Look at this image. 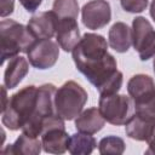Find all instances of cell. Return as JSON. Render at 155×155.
I'll use <instances>...</instances> for the list:
<instances>
[{
  "mask_svg": "<svg viewBox=\"0 0 155 155\" xmlns=\"http://www.w3.org/2000/svg\"><path fill=\"white\" fill-rule=\"evenodd\" d=\"M108 45L104 36L86 33L71 51L76 69L98 90L99 96L117 93L124 81L116 59L108 52Z\"/></svg>",
  "mask_w": 155,
  "mask_h": 155,
  "instance_id": "obj_1",
  "label": "cell"
},
{
  "mask_svg": "<svg viewBox=\"0 0 155 155\" xmlns=\"http://www.w3.org/2000/svg\"><path fill=\"white\" fill-rule=\"evenodd\" d=\"M38 101V87L34 85L25 86L13 93L5 107L1 110L2 125L11 130L17 131L30 120L35 113Z\"/></svg>",
  "mask_w": 155,
  "mask_h": 155,
  "instance_id": "obj_2",
  "label": "cell"
},
{
  "mask_svg": "<svg viewBox=\"0 0 155 155\" xmlns=\"http://www.w3.org/2000/svg\"><path fill=\"white\" fill-rule=\"evenodd\" d=\"M35 40L28 27L13 19H2L0 22L1 64L18 56L19 52L27 53Z\"/></svg>",
  "mask_w": 155,
  "mask_h": 155,
  "instance_id": "obj_3",
  "label": "cell"
},
{
  "mask_svg": "<svg viewBox=\"0 0 155 155\" xmlns=\"http://www.w3.org/2000/svg\"><path fill=\"white\" fill-rule=\"evenodd\" d=\"M87 92L78 82L69 80L57 88L54 94V107L57 114L64 120L75 119L87 102Z\"/></svg>",
  "mask_w": 155,
  "mask_h": 155,
  "instance_id": "obj_4",
  "label": "cell"
},
{
  "mask_svg": "<svg viewBox=\"0 0 155 155\" xmlns=\"http://www.w3.org/2000/svg\"><path fill=\"white\" fill-rule=\"evenodd\" d=\"M127 92L134 104V113L155 116V82L145 74H136L127 82Z\"/></svg>",
  "mask_w": 155,
  "mask_h": 155,
  "instance_id": "obj_5",
  "label": "cell"
},
{
  "mask_svg": "<svg viewBox=\"0 0 155 155\" xmlns=\"http://www.w3.org/2000/svg\"><path fill=\"white\" fill-rule=\"evenodd\" d=\"M56 91L57 88L53 84H44L38 87V101H36L35 113L30 117V120L22 127L23 133L31 137L41 136L42 122L47 117L57 114L54 107Z\"/></svg>",
  "mask_w": 155,
  "mask_h": 155,
  "instance_id": "obj_6",
  "label": "cell"
},
{
  "mask_svg": "<svg viewBox=\"0 0 155 155\" xmlns=\"http://www.w3.org/2000/svg\"><path fill=\"white\" fill-rule=\"evenodd\" d=\"M98 109L104 120L115 126L126 125L134 114V104L131 97L119 93L101 96Z\"/></svg>",
  "mask_w": 155,
  "mask_h": 155,
  "instance_id": "obj_7",
  "label": "cell"
},
{
  "mask_svg": "<svg viewBox=\"0 0 155 155\" xmlns=\"http://www.w3.org/2000/svg\"><path fill=\"white\" fill-rule=\"evenodd\" d=\"M132 45L140 61L155 56V30L145 17L138 16L132 21Z\"/></svg>",
  "mask_w": 155,
  "mask_h": 155,
  "instance_id": "obj_8",
  "label": "cell"
},
{
  "mask_svg": "<svg viewBox=\"0 0 155 155\" xmlns=\"http://www.w3.org/2000/svg\"><path fill=\"white\" fill-rule=\"evenodd\" d=\"M29 63L40 70L52 68L59 56V45L51 39L35 40L27 52Z\"/></svg>",
  "mask_w": 155,
  "mask_h": 155,
  "instance_id": "obj_9",
  "label": "cell"
},
{
  "mask_svg": "<svg viewBox=\"0 0 155 155\" xmlns=\"http://www.w3.org/2000/svg\"><path fill=\"white\" fill-rule=\"evenodd\" d=\"M81 19L87 29L97 30L111 19V8L107 0H91L81 8Z\"/></svg>",
  "mask_w": 155,
  "mask_h": 155,
  "instance_id": "obj_10",
  "label": "cell"
},
{
  "mask_svg": "<svg viewBox=\"0 0 155 155\" xmlns=\"http://www.w3.org/2000/svg\"><path fill=\"white\" fill-rule=\"evenodd\" d=\"M57 23L58 16L53 11H44L34 15L29 19L27 27L36 40H41L51 39L53 35H56Z\"/></svg>",
  "mask_w": 155,
  "mask_h": 155,
  "instance_id": "obj_11",
  "label": "cell"
},
{
  "mask_svg": "<svg viewBox=\"0 0 155 155\" xmlns=\"http://www.w3.org/2000/svg\"><path fill=\"white\" fill-rule=\"evenodd\" d=\"M125 132L131 139L148 143L155 134V116L134 113L125 125Z\"/></svg>",
  "mask_w": 155,
  "mask_h": 155,
  "instance_id": "obj_12",
  "label": "cell"
},
{
  "mask_svg": "<svg viewBox=\"0 0 155 155\" xmlns=\"http://www.w3.org/2000/svg\"><path fill=\"white\" fill-rule=\"evenodd\" d=\"M56 39L57 44L63 51H73V48L81 39L76 18H58Z\"/></svg>",
  "mask_w": 155,
  "mask_h": 155,
  "instance_id": "obj_13",
  "label": "cell"
},
{
  "mask_svg": "<svg viewBox=\"0 0 155 155\" xmlns=\"http://www.w3.org/2000/svg\"><path fill=\"white\" fill-rule=\"evenodd\" d=\"M69 134L65 127H53L41 134V143L44 151L48 154H64L68 150Z\"/></svg>",
  "mask_w": 155,
  "mask_h": 155,
  "instance_id": "obj_14",
  "label": "cell"
},
{
  "mask_svg": "<svg viewBox=\"0 0 155 155\" xmlns=\"http://www.w3.org/2000/svg\"><path fill=\"white\" fill-rule=\"evenodd\" d=\"M105 120L102 116L98 108L92 107L86 110H82L75 117V128L79 132L94 134L104 127Z\"/></svg>",
  "mask_w": 155,
  "mask_h": 155,
  "instance_id": "obj_15",
  "label": "cell"
},
{
  "mask_svg": "<svg viewBox=\"0 0 155 155\" xmlns=\"http://www.w3.org/2000/svg\"><path fill=\"white\" fill-rule=\"evenodd\" d=\"M108 44L119 53L127 52L132 45V28L124 22L114 23L108 33Z\"/></svg>",
  "mask_w": 155,
  "mask_h": 155,
  "instance_id": "obj_16",
  "label": "cell"
},
{
  "mask_svg": "<svg viewBox=\"0 0 155 155\" xmlns=\"http://www.w3.org/2000/svg\"><path fill=\"white\" fill-rule=\"evenodd\" d=\"M29 64L28 61L22 56H16L8 59V64L4 73V85L12 90L19 85L23 78L28 74Z\"/></svg>",
  "mask_w": 155,
  "mask_h": 155,
  "instance_id": "obj_17",
  "label": "cell"
},
{
  "mask_svg": "<svg viewBox=\"0 0 155 155\" xmlns=\"http://www.w3.org/2000/svg\"><path fill=\"white\" fill-rule=\"evenodd\" d=\"M41 149L42 143L38 137H31L22 132L16 142L13 144H8L1 150V153L12 155H38L41 153Z\"/></svg>",
  "mask_w": 155,
  "mask_h": 155,
  "instance_id": "obj_18",
  "label": "cell"
},
{
  "mask_svg": "<svg viewBox=\"0 0 155 155\" xmlns=\"http://www.w3.org/2000/svg\"><path fill=\"white\" fill-rule=\"evenodd\" d=\"M96 147L97 142L92 134L78 131V133H74L69 137L68 151L71 155H90Z\"/></svg>",
  "mask_w": 155,
  "mask_h": 155,
  "instance_id": "obj_19",
  "label": "cell"
},
{
  "mask_svg": "<svg viewBox=\"0 0 155 155\" xmlns=\"http://www.w3.org/2000/svg\"><path fill=\"white\" fill-rule=\"evenodd\" d=\"M125 142L122 138L116 136H107L101 139L98 144V151L102 155L113 154V155H121L125 151Z\"/></svg>",
  "mask_w": 155,
  "mask_h": 155,
  "instance_id": "obj_20",
  "label": "cell"
},
{
  "mask_svg": "<svg viewBox=\"0 0 155 155\" xmlns=\"http://www.w3.org/2000/svg\"><path fill=\"white\" fill-rule=\"evenodd\" d=\"M79 10L78 0H54L52 5V11L58 18H78Z\"/></svg>",
  "mask_w": 155,
  "mask_h": 155,
  "instance_id": "obj_21",
  "label": "cell"
},
{
  "mask_svg": "<svg viewBox=\"0 0 155 155\" xmlns=\"http://www.w3.org/2000/svg\"><path fill=\"white\" fill-rule=\"evenodd\" d=\"M121 7L131 13H140L148 7V0H120Z\"/></svg>",
  "mask_w": 155,
  "mask_h": 155,
  "instance_id": "obj_22",
  "label": "cell"
},
{
  "mask_svg": "<svg viewBox=\"0 0 155 155\" xmlns=\"http://www.w3.org/2000/svg\"><path fill=\"white\" fill-rule=\"evenodd\" d=\"M15 10V0H1V10H0V16L7 17L10 16Z\"/></svg>",
  "mask_w": 155,
  "mask_h": 155,
  "instance_id": "obj_23",
  "label": "cell"
},
{
  "mask_svg": "<svg viewBox=\"0 0 155 155\" xmlns=\"http://www.w3.org/2000/svg\"><path fill=\"white\" fill-rule=\"evenodd\" d=\"M21 4H22V6L28 11V12H35L38 8H39V6L41 5V2H42V0H18Z\"/></svg>",
  "mask_w": 155,
  "mask_h": 155,
  "instance_id": "obj_24",
  "label": "cell"
},
{
  "mask_svg": "<svg viewBox=\"0 0 155 155\" xmlns=\"http://www.w3.org/2000/svg\"><path fill=\"white\" fill-rule=\"evenodd\" d=\"M145 154H148V155H155V134L148 142V149L145 150Z\"/></svg>",
  "mask_w": 155,
  "mask_h": 155,
  "instance_id": "obj_25",
  "label": "cell"
},
{
  "mask_svg": "<svg viewBox=\"0 0 155 155\" xmlns=\"http://www.w3.org/2000/svg\"><path fill=\"white\" fill-rule=\"evenodd\" d=\"M150 16H151V18L154 19V22H155V0H153L151 1V4H150Z\"/></svg>",
  "mask_w": 155,
  "mask_h": 155,
  "instance_id": "obj_26",
  "label": "cell"
},
{
  "mask_svg": "<svg viewBox=\"0 0 155 155\" xmlns=\"http://www.w3.org/2000/svg\"><path fill=\"white\" fill-rule=\"evenodd\" d=\"M153 68H154V73H155V56H154V61H153Z\"/></svg>",
  "mask_w": 155,
  "mask_h": 155,
  "instance_id": "obj_27",
  "label": "cell"
}]
</instances>
